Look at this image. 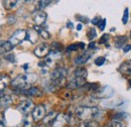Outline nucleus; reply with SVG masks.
<instances>
[{
	"label": "nucleus",
	"mask_w": 131,
	"mask_h": 127,
	"mask_svg": "<svg viewBox=\"0 0 131 127\" xmlns=\"http://www.w3.org/2000/svg\"><path fill=\"white\" fill-rule=\"evenodd\" d=\"M36 80H37V76L35 74L19 75L11 82V86L13 89L23 92V91L31 88V85Z\"/></svg>",
	"instance_id": "nucleus-1"
},
{
	"label": "nucleus",
	"mask_w": 131,
	"mask_h": 127,
	"mask_svg": "<svg viewBox=\"0 0 131 127\" xmlns=\"http://www.w3.org/2000/svg\"><path fill=\"white\" fill-rule=\"evenodd\" d=\"M100 113L97 107H87V106H81L78 107L75 111V115L77 116V118L84 120V121H88V120H92L94 118H96Z\"/></svg>",
	"instance_id": "nucleus-2"
},
{
	"label": "nucleus",
	"mask_w": 131,
	"mask_h": 127,
	"mask_svg": "<svg viewBox=\"0 0 131 127\" xmlns=\"http://www.w3.org/2000/svg\"><path fill=\"white\" fill-rule=\"evenodd\" d=\"M66 78H67V70L64 68H59V69H56L51 73L50 82H51L52 86L61 87L65 84Z\"/></svg>",
	"instance_id": "nucleus-3"
},
{
	"label": "nucleus",
	"mask_w": 131,
	"mask_h": 127,
	"mask_svg": "<svg viewBox=\"0 0 131 127\" xmlns=\"http://www.w3.org/2000/svg\"><path fill=\"white\" fill-rule=\"evenodd\" d=\"M26 35H27V31L24 30V29H18L16 31L14 32L10 38H9V43L14 47V46H18L20 45L25 38H26Z\"/></svg>",
	"instance_id": "nucleus-4"
},
{
	"label": "nucleus",
	"mask_w": 131,
	"mask_h": 127,
	"mask_svg": "<svg viewBox=\"0 0 131 127\" xmlns=\"http://www.w3.org/2000/svg\"><path fill=\"white\" fill-rule=\"evenodd\" d=\"M46 117V107L43 105H37L32 110V119L34 121H40L43 120Z\"/></svg>",
	"instance_id": "nucleus-5"
},
{
	"label": "nucleus",
	"mask_w": 131,
	"mask_h": 127,
	"mask_svg": "<svg viewBox=\"0 0 131 127\" xmlns=\"http://www.w3.org/2000/svg\"><path fill=\"white\" fill-rule=\"evenodd\" d=\"M17 110L19 112H21L22 114L26 115L31 110H33V103L30 100H23L17 106Z\"/></svg>",
	"instance_id": "nucleus-6"
},
{
	"label": "nucleus",
	"mask_w": 131,
	"mask_h": 127,
	"mask_svg": "<svg viewBox=\"0 0 131 127\" xmlns=\"http://www.w3.org/2000/svg\"><path fill=\"white\" fill-rule=\"evenodd\" d=\"M85 82H86V78L73 76L67 86L69 89H78V88H81L85 85Z\"/></svg>",
	"instance_id": "nucleus-7"
},
{
	"label": "nucleus",
	"mask_w": 131,
	"mask_h": 127,
	"mask_svg": "<svg viewBox=\"0 0 131 127\" xmlns=\"http://www.w3.org/2000/svg\"><path fill=\"white\" fill-rule=\"evenodd\" d=\"M95 96L98 98H109L114 94V90L113 88H111L110 86H105L101 89H98L97 92H95Z\"/></svg>",
	"instance_id": "nucleus-8"
},
{
	"label": "nucleus",
	"mask_w": 131,
	"mask_h": 127,
	"mask_svg": "<svg viewBox=\"0 0 131 127\" xmlns=\"http://www.w3.org/2000/svg\"><path fill=\"white\" fill-rule=\"evenodd\" d=\"M49 54V48L47 44H41L39 45L37 48L34 49V55L38 58H43V57H48Z\"/></svg>",
	"instance_id": "nucleus-9"
},
{
	"label": "nucleus",
	"mask_w": 131,
	"mask_h": 127,
	"mask_svg": "<svg viewBox=\"0 0 131 127\" xmlns=\"http://www.w3.org/2000/svg\"><path fill=\"white\" fill-rule=\"evenodd\" d=\"M60 58H61V51L60 50H51V51H49L48 57L46 58L45 63L48 66H52L53 63L56 62V60H58Z\"/></svg>",
	"instance_id": "nucleus-10"
},
{
	"label": "nucleus",
	"mask_w": 131,
	"mask_h": 127,
	"mask_svg": "<svg viewBox=\"0 0 131 127\" xmlns=\"http://www.w3.org/2000/svg\"><path fill=\"white\" fill-rule=\"evenodd\" d=\"M91 56H92V52H90V51H85V52H83L82 55L78 56V57L75 59V64L78 65V66L84 65L85 63L88 62V60L91 58Z\"/></svg>",
	"instance_id": "nucleus-11"
},
{
	"label": "nucleus",
	"mask_w": 131,
	"mask_h": 127,
	"mask_svg": "<svg viewBox=\"0 0 131 127\" xmlns=\"http://www.w3.org/2000/svg\"><path fill=\"white\" fill-rule=\"evenodd\" d=\"M46 19H47V13L43 11H37L33 15V21L37 26L41 25L46 21Z\"/></svg>",
	"instance_id": "nucleus-12"
},
{
	"label": "nucleus",
	"mask_w": 131,
	"mask_h": 127,
	"mask_svg": "<svg viewBox=\"0 0 131 127\" xmlns=\"http://www.w3.org/2000/svg\"><path fill=\"white\" fill-rule=\"evenodd\" d=\"M12 104V97L9 95H3L0 97V107L1 108H7Z\"/></svg>",
	"instance_id": "nucleus-13"
},
{
	"label": "nucleus",
	"mask_w": 131,
	"mask_h": 127,
	"mask_svg": "<svg viewBox=\"0 0 131 127\" xmlns=\"http://www.w3.org/2000/svg\"><path fill=\"white\" fill-rule=\"evenodd\" d=\"M119 72L123 75H131V61H127L119 67Z\"/></svg>",
	"instance_id": "nucleus-14"
},
{
	"label": "nucleus",
	"mask_w": 131,
	"mask_h": 127,
	"mask_svg": "<svg viewBox=\"0 0 131 127\" xmlns=\"http://www.w3.org/2000/svg\"><path fill=\"white\" fill-rule=\"evenodd\" d=\"M22 93H23L24 95L31 96V97H37V96L42 95L41 91H40L38 88H36V87H31V88H29V89H27V90L23 91Z\"/></svg>",
	"instance_id": "nucleus-15"
},
{
	"label": "nucleus",
	"mask_w": 131,
	"mask_h": 127,
	"mask_svg": "<svg viewBox=\"0 0 131 127\" xmlns=\"http://www.w3.org/2000/svg\"><path fill=\"white\" fill-rule=\"evenodd\" d=\"M57 116H58L57 112L51 111L50 113H49V114L43 118V123H45L46 125H52V123L54 122Z\"/></svg>",
	"instance_id": "nucleus-16"
},
{
	"label": "nucleus",
	"mask_w": 131,
	"mask_h": 127,
	"mask_svg": "<svg viewBox=\"0 0 131 127\" xmlns=\"http://www.w3.org/2000/svg\"><path fill=\"white\" fill-rule=\"evenodd\" d=\"M13 48V46L9 41H0V55L6 54Z\"/></svg>",
	"instance_id": "nucleus-17"
},
{
	"label": "nucleus",
	"mask_w": 131,
	"mask_h": 127,
	"mask_svg": "<svg viewBox=\"0 0 131 127\" xmlns=\"http://www.w3.org/2000/svg\"><path fill=\"white\" fill-rule=\"evenodd\" d=\"M66 122H67V118H66L65 115H58L54 122L52 123V127H63V125H65Z\"/></svg>",
	"instance_id": "nucleus-18"
},
{
	"label": "nucleus",
	"mask_w": 131,
	"mask_h": 127,
	"mask_svg": "<svg viewBox=\"0 0 131 127\" xmlns=\"http://www.w3.org/2000/svg\"><path fill=\"white\" fill-rule=\"evenodd\" d=\"M9 84H10V79L8 76H1L0 77V93L4 91Z\"/></svg>",
	"instance_id": "nucleus-19"
},
{
	"label": "nucleus",
	"mask_w": 131,
	"mask_h": 127,
	"mask_svg": "<svg viewBox=\"0 0 131 127\" xmlns=\"http://www.w3.org/2000/svg\"><path fill=\"white\" fill-rule=\"evenodd\" d=\"M34 30L37 32L42 38H45V39H49V33L46 29H42L41 27H39V26H37V25H35L34 26Z\"/></svg>",
	"instance_id": "nucleus-20"
},
{
	"label": "nucleus",
	"mask_w": 131,
	"mask_h": 127,
	"mask_svg": "<svg viewBox=\"0 0 131 127\" xmlns=\"http://www.w3.org/2000/svg\"><path fill=\"white\" fill-rule=\"evenodd\" d=\"M3 6L7 9V10H12L13 8H15L17 6L18 1H3Z\"/></svg>",
	"instance_id": "nucleus-21"
},
{
	"label": "nucleus",
	"mask_w": 131,
	"mask_h": 127,
	"mask_svg": "<svg viewBox=\"0 0 131 127\" xmlns=\"http://www.w3.org/2000/svg\"><path fill=\"white\" fill-rule=\"evenodd\" d=\"M87 70L84 69V68H78L75 72H74V75L73 76H76V77H83V78H87Z\"/></svg>",
	"instance_id": "nucleus-22"
},
{
	"label": "nucleus",
	"mask_w": 131,
	"mask_h": 127,
	"mask_svg": "<svg viewBox=\"0 0 131 127\" xmlns=\"http://www.w3.org/2000/svg\"><path fill=\"white\" fill-rule=\"evenodd\" d=\"M26 36H27L26 38H28L31 44H34L36 41V39H37V32L35 31L34 29H31V30L27 31V35Z\"/></svg>",
	"instance_id": "nucleus-23"
},
{
	"label": "nucleus",
	"mask_w": 131,
	"mask_h": 127,
	"mask_svg": "<svg viewBox=\"0 0 131 127\" xmlns=\"http://www.w3.org/2000/svg\"><path fill=\"white\" fill-rule=\"evenodd\" d=\"M79 127H98V123L93 120H88V121H83Z\"/></svg>",
	"instance_id": "nucleus-24"
},
{
	"label": "nucleus",
	"mask_w": 131,
	"mask_h": 127,
	"mask_svg": "<svg viewBox=\"0 0 131 127\" xmlns=\"http://www.w3.org/2000/svg\"><path fill=\"white\" fill-rule=\"evenodd\" d=\"M85 48V44L80 43V44H73L71 45L69 48H67L68 51H73V50H78L79 48Z\"/></svg>",
	"instance_id": "nucleus-25"
},
{
	"label": "nucleus",
	"mask_w": 131,
	"mask_h": 127,
	"mask_svg": "<svg viewBox=\"0 0 131 127\" xmlns=\"http://www.w3.org/2000/svg\"><path fill=\"white\" fill-rule=\"evenodd\" d=\"M31 124H32V123H31V120H30L28 117H24L23 120L21 121L19 127H31L32 126Z\"/></svg>",
	"instance_id": "nucleus-26"
},
{
	"label": "nucleus",
	"mask_w": 131,
	"mask_h": 127,
	"mask_svg": "<svg viewBox=\"0 0 131 127\" xmlns=\"http://www.w3.org/2000/svg\"><path fill=\"white\" fill-rule=\"evenodd\" d=\"M127 41V39L124 37V36H119L117 39H116V46L117 48H121L123 45H125Z\"/></svg>",
	"instance_id": "nucleus-27"
},
{
	"label": "nucleus",
	"mask_w": 131,
	"mask_h": 127,
	"mask_svg": "<svg viewBox=\"0 0 131 127\" xmlns=\"http://www.w3.org/2000/svg\"><path fill=\"white\" fill-rule=\"evenodd\" d=\"M96 35H97V32L95 30V28H90L88 32H87V36H88V38L90 39V40H92V39H94L95 37H96Z\"/></svg>",
	"instance_id": "nucleus-28"
},
{
	"label": "nucleus",
	"mask_w": 131,
	"mask_h": 127,
	"mask_svg": "<svg viewBox=\"0 0 131 127\" xmlns=\"http://www.w3.org/2000/svg\"><path fill=\"white\" fill-rule=\"evenodd\" d=\"M108 127H122V123L120 121H118V120H113V121L110 122Z\"/></svg>",
	"instance_id": "nucleus-29"
},
{
	"label": "nucleus",
	"mask_w": 131,
	"mask_h": 127,
	"mask_svg": "<svg viewBox=\"0 0 131 127\" xmlns=\"http://www.w3.org/2000/svg\"><path fill=\"white\" fill-rule=\"evenodd\" d=\"M105 63V58H103V57H99L96 59V61H95V64L97 65V66H102V65H104Z\"/></svg>",
	"instance_id": "nucleus-30"
},
{
	"label": "nucleus",
	"mask_w": 131,
	"mask_h": 127,
	"mask_svg": "<svg viewBox=\"0 0 131 127\" xmlns=\"http://www.w3.org/2000/svg\"><path fill=\"white\" fill-rule=\"evenodd\" d=\"M127 21H128V9L126 8V9H125V11H124L123 17H122V22H123L124 24H126V23H127Z\"/></svg>",
	"instance_id": "nucleus-31"
},
{
	"label": "nucleus",
	"mask_w": 131,
	"mask_h": 127,
	"mask_svg": "<svg viewBox=\"0 0 131 127\" xmlns=\"http://www.w3.org/2000/svg\"><path fill=\"white\" fill-rule=\"evenodd\" d=\"M38 3H39V5H38V6H39V8H41V9H42V8L47 7L49 3H51V1H39Z\"/></svg>",
	"instance_id": "nucleus-32"
},
{
	"label": "nucleus",
	"mask_w": 131,
	"mask_h": 127,
	"mask_svg": "<svg viewBox=\"0 0 131 127\" xmlns=\"http://www.w3.org/2000/svg\"><path fill=\"white\" fill-rule=\"evenodd\" d=\"M98 25L99 27H100V29L103 30L105 28V25H106V19H101V21H100V23H99Z\"/></svg>",
	"instance_id": "nucleus-33"
},
{
	"label": "nucleus",
	"mask_w": 131,
	"mask_h": 127,
	"mask_svg": "<svg viewBox=\"0 0 131 127\" xmlns=\"http://www.w3.org/2000/svg\"><path fill=\"white\" fill-rule=\"evenodd\" d=\"M0 127H5V119L2 113H0Z\"/></svg>",
	"instance_id": "nucleus-34"
},
{
	"label": "nucleus",
	"mask_w": 131,
	"mask_h": 127,
	"mask_svg": "<svg viewBox=\"0 0 131 127\" xmlns=\"http://www.w3.org/2000/svg\"><path fill=\"white\" fill-rule=\"evenodd\" d=\"M108 39H109V34H104V35L101 37V39H100V43L104 44V43H106Z\"/></svg>",
	"instance_id": "nucleus-35"
},
{
	"label": "nucleus",
	"mask_w": 131,
	"mask_h": 127,
	"mask_svg": "<svg viewBox=\"0 0 131 127\" xmlns=\"http://www.w3.org/2000/svg\"><path fill=\"white\" fill-rule=\"evenodd\" d=\"M99 19H100V17H95V18L92 20V23H93V24H99L100 21H101V20H99Z\"/></svg>",
	"instance_id": "nucleus-36"
},
{
	"label": "nucleus",
	"mask_w": 131,
	"mask_h": 127,
	"mask_svg": "<svg viewBox=\"0 0 131 127\" xmlns=\"http://www.w3.org/2000/svg\"><path fill=\"white\" fill-rule=\"evenodd\" d=\"M130 49H131V46H128V45H127L126 47H124V48H123V50H124L125 52H127V51H129Z\"/></svg>",
	"instance_id": "nucleus-37"
},
{
	"label": "nucleus",
	"mask_w": 131,
	"mask_h": 127,
	"mask_svg": "<svg viewBox=\"0 0 131 127\" xmlns=\"http://www.w3.org/2000/svg\"><path fill=\"white\" fill-rule=\"evenodd\" d=\"M6 60H12V63H14V62H15V61H14V56H13V55L6 57Z\"/></svg>",
	"instance_id": "nucleus-38"
},
{
	"label": "nucleus",
	"mask_w": 131,
	"mask_h": 127,
	"mask_svg": "<svg viewBox=\"0 0 131 127\" xmlns=\"http://www.w3.org/2000/svg\"><path fill=\"white\" fill-rule=\"evenodd\" d=\"M67 26H68L69 28H73V27H74V24H73L72 22H68V23H67Z\"/></svg>",
	"instance_id": "nucleus-39"
},
{
	"label": "nucleus",
	"mask_w": 131,
	"mask_h": 127,
	"mask_svg": "<svg viewBox=\"0 0 131 127\" xmlns=\"http://www.w3.org/2000/svg\"><path fill=\"white\" fill-rule=\"evenodd\" d=\"M82 24H81V23H80V24H78V25H77V29H78V30H81V29H82Z\"/></svg>",
	"instance_id": "nucleus-40"
},
{
	"label": "nucleus",
	"mask_w": 131,
	"mask_h": 127,
	"mask_svg": "<svg viewBox=\"0 0 131 127\" xmlns=\"http://www.w3.org/2000/svg\"><path fill=\"white\" fill-rule=\"evenodd\" d=\"M89 48H95V44H93V43H92V44H90V47H89Z\"/></svg>",
	"instance_id": "nucleus-41"
},
{
	"label": "nucleus",
	"mask_w": 131,
	"mask_h": 127,
	"mask_svg": "<svg viewBox=\"0 0 131 127\" xmlns=\"http://www.w3.org/2000/svg\"><path fill=\"white\" fill-rule=\"evenodd\" d=\"M129 84H130V87H131V80L129 81Z\"/></svg>",
	"instance_id": "nucleus-42"
},
{
	"label": "nucleus",
	"mask_w": 131,
	"mask_h": 127,
	"mask_svg": "<svg viewBox=\"0 0 131 127\" xmlns=\"http://www.w3.org/2000/svg\"><path fill=\"white\" fill-rule=\"evenodd\" d=\"M130 36H131V31H130Z\"/></svg>",
	"instance_id": "nucleus-43"
}]
</instances>
